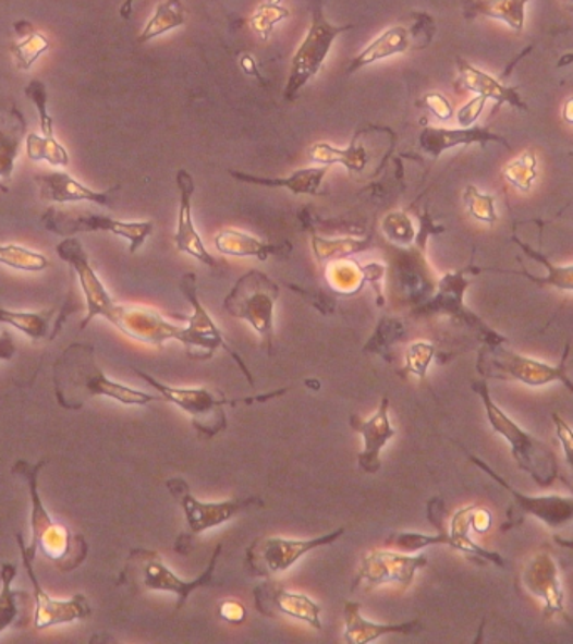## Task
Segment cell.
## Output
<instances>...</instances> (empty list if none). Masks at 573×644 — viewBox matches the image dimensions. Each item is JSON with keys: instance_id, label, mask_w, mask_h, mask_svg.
<instances>
[{"instance_id": "obj_36", "label": "cell", "mask_w": 573, "mask_h": 644, "mask_svg": "<svg viewBox=\"0 0 573 644\" xmlns=\"http://www.w3.org/2000/svg\"><path fill=\"white\" fill-rule=\"evenodd\" d=\"M326 279L332 291L341 295H354L366 284V270L356 260L338 259L327 263Z\"/></svg>"}, {"instance_id": "obj_6", "label": "cell", "mask_w": 573, "mask_h": 644, "mask_svg": "<svg viewBox=\"0 0 573 644\" xmlns=\"http://www.w3.org/2000/svg\"><path fill=\"white\" fill-rule=\"evenodd\" d=\"M280 289L267 274L254 269L244 274L230 289L223 301V309L235 319L245 320L257 335L264 336L267 348L272 350L273 316Z\"/></svg>"}, {"instance_id": "obj_28", "label": "cell", "mask_w": 573, "mask_h": 644, "mask_svg": "<svg viewBox=\"0 0 573 644\" xmlns=\"http://www.w3.org/2000/svg\"><path fill=\"white\" fill-rule=\"evenodd\" d=\"M329 168L326 165L320 167H308L295 170L291 175L282 177V179H266V177L251 175V173H242V171L230 170V175L239 182L251 183V185L266 186V189H283L294 193V195H310L316 197L320 193L324 179L329 173Z\"/></svg>"}, {"instance_id": "obj_29", "label": "cell", "mask_w": 573, "mask_h": 644, "mask_svg": "<svg viewBox=\"0 0 573 644\" xmlns=\"http://www.w3.org/2000/svg\"><path fill=\"white\" fill-rule=\"evenodd\" d=\"M215 248L222 255H232V257H255V259H269L270 255L291 254V244H269L260 241L251 233L242 232L236 229H225L215 235Z\"/></svg>"}, {"instance_id": "obj_11", "label": "cell", "mask_w": 573, "mask_h": 644, "mask_svg": "<svg viewBox=\"0 0 573 644\" xmlns=\"http://www.w3.org/2000/svg\"><path fill=\"white\" fill-rule=\"evenodd\" d=\"M344 532V527L336 528L330 534L313 537V539H286V537H279V535L260 537L248 547L245 564H247L248 572L252 575L273 579L294 568V564H297L302 557L307 556L313 550L330 546V544L341 539Z\"/></svg>"}, {"instance_id": "obj_22", "label": "cell", "mask_w": 573, "mask_h": 644, "mask_svg": "<svg viewBox=\"0 0 573 644\" xmlns=\"http://www.w3.org/2000/svg\"><path fill=\"white\" fill-rule=\"evenodd\" d=\"M176 185L180 192L179 226L173 235L174 247L182 254L192 255L193 259L211 269H218L220 263L205 247L204 239L196 230L193 222V193H195V180L185 168H180L176 173Z\"/></svg>"}, {"instance_id": "obj_43", "label": "cell", "mask_w": 573, "mask_h": 644, "mask_svg": "<svg viewBox=\"0 0 573 644\" xmlns=\"http://www.w3.org/2000/svg\"><path fill=\"white\" fill-rule=\"evenodd\" d=\"M291 11L283 5V0H264L248 19L252 29L264 40L272 36L273 27L289 19Z\"/></svg>"}, {"instance_id": "obj_8", "label": "cell", "mask_w": 573, "mask_h": 644, "mask_svg": "<svg viewBox=\"0 0 573 644\" xmlns=\"http://www.w3.org/2000/svg\"><path fill=\"white\" fill-rule=\"evenodd\" d=\"M220 552H222V544L215 547L214 556H211L207 569L200 575L185 581L164 564L160 554L155 552V550L135 549L127 559V575L135 579L143 590L174 594L179 599V609H182L190 594L195 593L200 587L208 586L214 581L215 568H217Z\"/></svg>"}, {"instance_id": "obj_60", "label": "cell", "mask_w": 573, "mask_h": 644, "mask_svg": "<svg viewBox=\"0 0 573 644\" xmlns=\"http://www.w3.org/2000/svg\"><path fill=\"white\" fill-rule=\"evenodd\" d=\"M565 4H566V8H569L570 11L573 12V0H565Z\"/></svg>"}, {"instance_id": "obj_26", "label": "cell", "mask_w": 573, "mask_h": 644, "mask_svg": "<svg viewBox=\"0 0 573 644\" xmlns=\"http://www.w3.org/2000/svg\"><path fill=\"white\" fill-rule=\"evenodd\" d=\"M423 622L419 619L413 621L398 622V624H386V622H373L361 615L359 603L345 600L344 603V641L349 644H366L379 640L382 636H413L422 633Z\"/></svg>"}, {"instance_id": "obj_25", "label": "cell", "mask_w": 573, "mask_h": 644, "mask_svg": "<svg viewBox=\"0 0 573 644\" xmlns=\"http://www.w3.org/2000/svg\"><path fill=\"white\" fill-rule=\"evenodd\" d=\"M39 185V197L44 202H56V204H70V202H92L99 207H113V193L117 189L108 192H96L89 186L73 179L65 171H51L36 177Z\"/></svg>"}, {"instance_id": "obj_32", "label": "cell", "mask_w": 573, "mask_h": 644, "mask_svg": "<svg viewBox=\"0 0 573 644\" xmlns=\"http://www.w3.org/2000/svg\"><path fill=\"white\" fill-rule=\"evenodd\" d=\"M27 123L15 108L9 117L0 120V179L14 175L15 161L21 154L22 142L26 139Z\"/></svg>"}, {"instance_id": "obj_61", "label": "cell", "mask_w": 573, "mask_h": 644, "mask_svg": "<svg viewBox=\"0 0 573 644\" xmlns=\"http://www.w3.org/2000/svg\"><path fill=\"white\" fill-rule=\"evenodd\" d=\"M572 157H573V154H572Z\"/></svg>"}, {"instance_id": "obj_10", "label": "cell", "mask_w": 573, "mask_h": 644, "mask_svg": "<svg viewBox=\"0 0 573 644\" xmlns=\"http://www.w3.org/2000/svg\"><path fill=\"white\" fill-rule=\"evenodd\" d=\"M135 373L139 378L145 379L153 390L161 394L163 400L170 401L174 406L183 410L202 437L214 438L225 432L229 426L225 406L235 403V401L227 400L223 394L215 393L208 388H176V386L167 385V382L153 378L151 375L139 372V369H135Z\"/></svg>"}, {"instance_id": "obj_35", "label": "cell", "mask_w": 573, "mask_h": 644, "mask_svg": "<svg viewBox=\"0 0 573 644\" xmlns=\"http://www.w3.org/2000/svg\"><path fill=\"white\" fill-rule=\"evenodd\" d=\"M186 14L180 0H163L155 9V14L151 15L145 29L138 36L139 45H145L149 40L157 39L163 34L171 33V31L179 29L185 24Z\"/></svg>"}, {"instance_id": "obj_17", "label": "cell", "mask_w": 573, "mask_h": 644, "mask_svg": "<svg viewBox=\"0 0 573 644\" xmlns=\"http://www.w3.org/2000/svg\"><path fill=\"white\" fill-rule=\"evenodd\" d=\"M432 33H435V23L426 14L417 15L413 26L389 27L349 62L348 73H357V71L370 66L374 62L385 61V59L392 58V56L404 54L411 49H422V40L429 45Z\"/></svg>"}, {"instance_id": "obj_59", "label": "cell", "mask_w": 573, "mask_h": 644, "mask_svg": "<svg viewBox=\"0 0 573 644\" xmlns=\"http://www.w3.org/2000/svg\"><path fill=\"white\" fill-rule=\"evenodd\" d=\"M563 120L566 123L573 124V98H570L569 101L565 102L563 106Z\"/></svg>"}, {"instance_id": "obj_16", "label": "cell", "mask_w": 573, "mask_h": 644, "mask_svg": "<svg viewBox=\"0 0 573 644\" xmlns=\"http://www.w3.org/2000/svg\"><path fill=\"white\" fill-rule=\"evenodd\" d=\"M167 487L185 512L186 524H188L192 535L220 527L251 507L264 506L260 497L223 500V502H202L193 496L183 478H171L167 482Z\"/></svg>"}, {"instance_id": "obj_5", "label": "cell", "mask_w": 573, "mask_h": 644, "mask_svg": "<svg viewBox=\"0 0 573 644\" xmlns=\"http://www.w3.org/2000/svg\"><path fill=\"white\" fill-rule=\"evenodd\" d=\"M470 462L475 463L481 472L488 475L495 484L500 485L507 494L512 496L513 506L510 512V524H520L523 519L535 518L540 521L545 527L550 528L553 534V539L559 546L573 549V497L563 496H525L522 491L516 490L515 487L504 481L501 475H498L487 462H483L478 457L466 452Z\"/></svg>"}, {"instance_id": "obj_9", "label": "cell", "mask_w": 573, "mask_h": 644, "mask_svg": "<svg viewBox=\"0 0 573 644\" xmlns=\"http://www.w3.org/2000/svg\"><path fill=\"white\" fill-rule=\"evenodd\" d=\"M196 289H198L196 274H183L182 279H180V291L185 294L186 301H188L193 309L188 325L185 326V339L182 342L185 350L188 351V356L192 360L205 361L210 360L217 351H225L235 361L240 372L244 373L245 378L248 379V385L254 386V376H252L247 363H245L244 357L229 347V342L223 338V332L220 331L214 317L205 309L204 304L198 299Z\"/></svg>"}, {"instance_id": "obj_30", "label": "cell", "mask_w": 573, "mask_h": 644, "mask_svg": "<svg viewBox=\"0 0 573 644\" xmlns=\"http://www.w3.org/2000/svg\"><path fill=\"white\" fill-rule=\"evenodd\" d=\"M475 506L463 507V509L454 512L453 519H451L450 531V547L451 549L458 550V552L466 554V556L475 557L481 562H488V564L497 566V568H504L503 556L495 552V550L485 549V547L476 544L475 540L470 537V531H472V518Z\"/></svg>"}, {"instance_id": "obj_46", "label": "cell", "mask_w": 573, "mask_h": 644, "mask_svg": "<svg viewBox=\"0 0 573 644\" xmlns=\"http://www.w3.org/2000/svg\"><path fill=\"white\" fill-rule=\"evenodd\" d=\"M51 49V40L44 34L33 31L29 36L24 37L21 42L12 46V56H14L15 64L19 70L29 71L34 62Z\"/></svg>"}, {"instance_id": "obj_7", "label": "cell", "mask_w": 573, "mask_h": 644, "mask_svg": "<svg viewBox=\"0 0 573 644\" xmlns=\"http://www.w3.org/2000/svg\"><path fill=\"white\" fill-rule=\"evenodd\" d=\"M351 29L354 26H332L324 15L322 0H313V23L292 58L291 73L283 89L286 101H294L305 84L320 73L336 39Z\"/></svg>"}, {"instance_id": "obj_53", "label": "cell", "mask_w": 573, "mask_h": 644, "mask_svg": "<svg viewBox=\"0 0 573 644\" xmlns=\"http://www.w3.org/2000/svg\"><path fill=\"white\" fill-rule=\"evenodd\" d=\"M487 101L488 99L483 98V96H475L472 101L466 102L463 108H460V111L456 113V120L458 123H460V127H472L473 124L478 121V118L481 117Z\"/></svg>"}, {"instance_id": "obj_13", "label": "cell", "mask_w": 573, "mask_h": 644, "mask_svg": "<svg viewBox=\"0 0 573 644\" xmlns=\"http://www.w3.org/2000/svg\"><path fill=\"white\" fill-rule=\"evenodd\" d=\"M42 226L61 238H74L77 233H114L130 242L131 254H136L145 245L146 239L155 230L151 220L145 222H123L99 214H74V211L48 210Z\"/></svg>"}, {"instance_id": "obj_55", "label": "cell", "mask_w": 573, "mask_h": 644, "mask_svg": "<svg viewBox=\"0 0 573 644\" xmlns=\"http://www.w3.org/2000/svg\"><path fill=\"white\" fill-rule=\"evenodd\" d=\"M472 528L476 534H485L491 528V513L485 507L475 506L472 518Z\"/></svg>"}, {"instance_id": "obj_50", "label": "cell", "mask_w": 573, "mask_h": 644, "mask_svg": "<svg viewBox=\"0 0 573 644\" xmlns=\"http://www.w3.org/2000/svg\"><path fill=\"white\" fill-rule=\"evenodd\" d=\"M403 332L404 329L400 320L382 319L379 323L378 329L374 332L373 338L367 342L366 351L381 354L382 351L391 347L392 342L398 341L403 336Z\"/></svg>"}, {"instance_id": "obj_34", "label": "cell", "mask_w": 573, "mask_h": 644, "mask_svg": "<svg viewBox=\"0 0 573 644\" xmlns=\"http://www.w3.org/2000/svg\"><path fill=\"white\" fill-rule=\"evenodd\" d=\"M308 160L326 165V167L342 165L351 173H354V171L361 173L366 168L367 161H369V154H367L364 146L356 145L354 142L348 148H339V146L330 145V143L320 142L308 149Z\"/></svg>"}, {"instance_id": "obj_42", "label": "cell", "mask_w": 573, "mask_h": 644, "mask_svg": "<svg viewBox=\"0 0 573 644\" xmlns=\"http://www.w3.org/2000/svg\"><path fill=\"white\" fill-rule=\"evenodd\" d=\"M451 540L448 532L439 528L438 534H419V532H394L386 539V546L401 552H417L432 546H448Z\"/></svg>"}, {"instance_id": "obj_27", "label": "cell", "mask_w": 573, "mask_h": 644, "mask_svg": "<svg viewBox=\"0 0 573 644\" xmlns=\"http://www.w3.org/2000/svg\"><path fill=\"white\" fill-rule=\"evenodd\" d=\"M458 74H460V84L466 92L475 93L476 96H483L488 101H495L498 106L510 105L515 110L528 111V106L522 99L519 86H507L500 81L495 80L490 74L470 64L465 59H458Z\"/></svg>"}, {"instance_id": "obj_33", "label": "cell", "mask_w": 573, "mask_h": 644, "mask_svg": "<svg viewBox=\"0 0 573 644\" xmlns=\"http://www.w3.org/2000/svg\"><path fill=\"white\" fill-rule=\"evenodd\" d=\"M513 241L516 242V245H519L531 259H534L535 263L541 264V266L547 269V276H532V274L525 272V270L510 272V270L487 269V272L515 274V276L525 277V279L534 282V284L541 285V288H553L559 289V291L573 292V264H569V266H556V264L550 263L544 254L535 251L531 245H526L525 242L520 241V239L513 238Z\"/></svg>"}, {"instance_id": "obj_24", "label": "cell", "mask_w": 573, "mask_h": 644, "mask_svg": "<svg viewBox=\"0 0 573 644\" xmlns=\"http://www.w3.org/2000/svg\"><path fill=\"white\" fill-rule=\"evenodd\" d=\"M495 142L510 148L509 139L498 133L491 132L490 127L472 126V127H436L426 126L419 135V148L425 151L432 160H438L441 155L447 154L450 149L458 148V146H470L479 143V145H487V143Z\"/></svg>"}, {"instance_id": "obj_45", "label": "cell", "mask_w": 573, "mask_h": 644, "mask_svg": "<svg viewBox=\"0 0 573 644\" xmlns=\"http://www.w3.org/2000/svg\"><path fill=\"white\" fill-rule=\"evenodd\" d=\"M386 239L400 247L410 248L416 241V229L406 211H391L381 222Z\"/></svg>"}, {"instance_id": "obj_56", "label": "cell", "mask_w": 573, "mask_h": 644, "mask_svg": "<svg viewBox=\"0 0 573 644\" xmlns=\"http://www.w3.org/2000/svg\"><path fill=\"white\" fill-rule=\"evenodd\" d=\"M239 66L240 70L244 71V74H247V76H254L257 77L258 81H264V76H261L260 70H258L257 61H255L254 56L248 54V52H244V54L240 56Z\"/></svg>"}, {"instance_id": "obj_1", "label": "cell", "mask_w": 573, "mask_h": 644, "mask_svg": "<svg viewBox=\"0 0 573 644\" xmlns=\"http://www.w3.org/2000/svg\"><path fill=\"white\" fill-rule=\"evenodd\" d=\"M54 388L59 403L65 408L83 406L93 398H109L124 406H146L163 400L161 394L146 393L109 379L96 363L95 348L87 344H71L56 361Z\"/></svg>"}, {"instance_id": "obj_18", "label": "cell", "mask_w": 573, "mask_h": 644, "mask_svg": "<svg viewBox=\"0 0 573 644\" xmlns=\"http://www.w3.org/2000/svg\"><path fill=\"white\" fill-rule=\"evenodd\" d=\"M109 323L127 338L149 347L163 348L167 342H183L185 339V326L173 325L153 307L118 304Z\"/></svg>"}, {"instance_id": "obj_44", "label": "cell", "mask_w": 573, "mask_h": 644, "mask_svg": "<svg viewBox=\"0 0 573 644\" xmlns=\"http://www.w3.org/2000/svg\"><path fill=\"white\" fill-rule=\"evenodd\" d=\"M503 177L520 192H528L538 177L537 157H534L531 151H525L503 168Z\"/></svg>"}, {"instance_id": "obj_40", "label": "cell", "mask_w": 573, "mask_h": 644, "mask_svg": "<svg viewBox=\"0 0 573 644\" xmlns=\"http://www.w3.org/2000/svg\"><path fill=\"white\" fill-rule=\"evenodd\" d=\"M15 575H17V566L4 562L0 568V583H2V590H0V633H4L17 619V597L22 596V593L12 590Z\"/></svg>"}, {"instance_id": "obj_57", "label": "cell", "mask_w": 573, "mask_h": 644, "mask_svg": "<svg viewBox=\"0 0 573 644\" xmlns=\"http://www.w3.org/2000/svg\"><path fill=\"white\" fill-rule=\"evenodd\" d=\"M15 351H17V348H15V341L14 338H12L11 332H2V336H0V361L12 360V357H14Z\"/></svg>"}, {"instance_id": "obj_37", "label": "cell", "mask_w": 573, "mask_h": 644, "mask_svg": "<svg viewBox=\"0 0 573 644\" xmlns=\"http://www.w3.org/2000/svg\"><path fill=\"white\" fill-rule=\"evenodd\" d=\"M314 255L319 263H332V260L348 259L349 255L359 254L373 247L370 239H324L313 235L310 239Z\"/></svg>"}, {"instance_id": "obj_14", "label": "cell", "mask_w": 573, "mask_h": 644, "mask_svg": "<svg viewBox=\"0 0 573 644\" xmlns=\"http://www.w3.org/2000/svg\"><path fill=\"white\" fill-rule=\"evenodd\" d=\"M56 254L59 255V259L73 267L77 281H80L87 311L81 329L86 328L95 317H105L108 323L113 319L118 303L111 297L108 289L105 288L98 274H96L95 267L92 266V260H89V255L84 251L80 239L64 238V241L56 245Z\"/></svg>"}, {"instance_id": "obj_20", "label": "cell", "mask_w": 573, "mask_h": 644, "mask_svg": "<svg viewBox=\"0 0 573 644\" xmlns=\"http://www.w3.org/2000/svg\"><path fill=\"white\" fill-rule=\"evenodd\" d=\"M255 608L266 618L285 616L304 622L316 631H322V608L313 597L302 593H292L273 579H267L266 583L258 584L254 590Z\"/></svg>"}, {"instance_id": "obj_15", "label": "cell", "mask_w": 573, "mask_h": 644, "mask_svg": "<svg viewBox=\"0 0 573 644\" xmlns=\"http://www.w3.org/2000/svg\"><path fill=\"white\" fill-rule=\"evenodd\" d=\"M426 566H428V557L425 554L410 556L401 550L374 549L363 557L352 590L361 584L367 591L385 584H398L403 590H407L413 584L416 572L425 569Z\"/></svg>"}, {"instance_id": "obj_58", "label": "cell", "mask_w": 573, "mask_h": 644, "mask_svg": "<svg viewBox=\"0 0 573 644\" xmlns=\"http://www.w3.org/2000/svg\"><path fill=\"white\" fill-rule=\"evenodd\" d=\"M133 5H135V0H124L123 5L120 8V15L123 19H130L131 14H133Z\"/></svg>"}, {"instance_id": "obj_2", "label": "cell", "mask_w": 573, "mask_h": 644, "mask_svg": "<svg viewBox=\"0 0 573 644\" xmlns=\"http://www.w3.org/2000/svg\"><path fill=\"white\" fill-rule=\"evenodd\" d=\"M473 391L481 400L488 423L495 434L500 435L510 445L513 460L520 470L531 475L532 481L541 488H550L557 481L562 478L560 472V460L556 448L547 441L535 437L531 432L519 425L509 413L503 412L488 390L487 381H475L472 385Z\"/></svg>"}, {"instance_id": "obj_51", "label": "cell", "mask_w": 573, "mask_h": 644, "mask_svg": "<svg viewBox=\"0 0 573 644\" xmlns=\"http://www.w3.org/2000/svg\"><path fill=\"white\" fill-rule=\"evenodd\" d=\"M422 102L428 108L429 113L435 114L438 120L450 121L454 117L453 105L441 93H428Z\"/></svg>"}, {"instance_id": "obj_47", "label": "cell", "mask_w": 573, "mask_h": 644, "mask_svg": "<svg viewBox=\"0 0 573 644\" xmlns=\"http://www.w3.org/2000/svg\"><path fill=\"white\" fill-rule=\"evenodd\" d=\"M463 202H465L466 211L478 222L490 223V226L498 222L497 201L493 195L479 192L475 185H468L463 193Z\"/></svg>"}, {"instance_id": "obj_48", "label": "cell", "mask_w": 573, "mask_h": 644, "mask_svg": "<svg viewBox=\"0 0 573 644\" xmlns=\"http://www.w3.org/2000/svg\"><path fill=\"white\" fill-rule=\"evenodd\" d=\"M436 356V348L432 347L431 342L416 341L407 348L406 353V366L403 372L407 375H414L416 378H426L429 366H431L432 360Z\"/></svg>"}, {"instance_id": "obj_31", "label": "cell", "mask_w": 573, "mask_h": 644, "mask_svg": "<svg viewBox=\"0 0 573 644\" xmlns=\"http://www.w3.org/2000/svg\"><path fill=\"white\" fill-rule=\"evenodd\" d=\"M532 0H465L466 19L488 17L509 24L516 33L525 29V9Z\"/></svg>"}, {"instance_id": "obj_54", "label": "cell", "mask_w": 573, "mask_h": 644, "mask_svg": "<svg viewBox=\"0 0 573 644\" xmlns=\"http://www.w3.org/2000/svg\"><path fill=\"white\" fill-rule=\"evenodd\" d=\"M245 606L235 599H225L220 603V616L229 622H242L245 619Z\"/></svg>"}, {"instance_id": "obj_19", "label": "cell", "mask_w": 573, "mask_h": 644, "mask_svg": "<svg viewBox=\"0 0 573 644\" xmlns=\"http://www.w3.org/2000/svg\"><path fill=\"white\" fill-rule=\"evenodd\" d=\"M520 583L523 590L541 599L544 603L541 615L545 619L562 616L565 621H569L560 568L552 554L540 550L532 556L520 572Z\"/></svg>"}, {"instance_id": "obj_39", "label": "cell", "mask_w": 573, "mask_h": 644, "mask_svg": "<svg viewBox=\"0 0 573 644\" xmlns=\"http://www.w3.org/2000/svg\"><path fill=\"white\" fill-rule=\"evenodd\" d=\"M27 158L33 161H48L52 167H68L70 154L64 145L56 139V136H40L29 133L26 136Z\"/></svg>"}, {"instance_id": "obj_52", "label": "cell", "mask_w": 573, "mask_h": 644, "mask_svg": "<svg viewBox=\"0 0 573 644\" xmlns=\"http://www.w3.org/2000/svg\"><path fill=\"white\" fill-rule=\"evenodd\" d=\"M553 425H556L557 438L563 448V455H565L566 465L573 470V428L559 415L553 413Z\"/></svg>"}, {"instance_id": "obj_21", "label": "cell", "mask_w": 573, "mask_h": 644, "mask_svg": "<svg viewBox=\"0 0 573 644\" xmlns=\"http://www.w3.org/2000/svg\"><path fill=\"white\" fill-rule=\"evenodd\" d=\"M22 554V552H21ZM22 562L26 566L27 575L33 583L34 603V628L36 630H48L59 624H71V622L83 621L92 616V608L86 597L76 594L68 600L52 599L40 586L39 579L34 572L33 559L22 554Z\"/></svg>"}, {"instance_id": "obj_23", "label": "cell", "mask_w": 573, "mask_h": 644, "mask_svg": "<svg viewBox=\"0 0 573 644\" xmlns=\"http://www.w3.org/2000/svg\"><path fill=\"white\" fill-rule=\"evenodd\" d=\"M349 423L364 440L363 452L357 455L359 469L366 474H376L381 470L382 448L398 435V429L389 422L388 398H382L378 410L369 420H361L357 415H351Z\"/></svg>"}, {"instance_id": "obj_41", "label": "cell", "mask_w": 573, "mask_h": 644, "mask_svg": "<svg viewBox=\"0 0 573 644\" xmlns=\"http://www.w3.org/2000/svg\"><path fill=\"white\" fill-rule=\"evenodd\" d=\"M0 264L22 272H42L48 269L49 260L40 252L31 251L22 245H0Z\"/></svg>"}, {"instance_id": "obj_49", "label": "cell", "mask_w": 573, "mask_h": 644, "mask_svg": "<svg viewBox=\"0 0 573 644\" xmlns=\"http://www.w3.org/2000/svg\"><path fill=\"white\" fill-rule=\"evenodd\" d=\"M24 93L36 105L40 120V133L44 136H54V121L48 113V89H46V84L42 81L33 80L27 84Z\"/></svg>"}, {"instance_id": "obj_3", "label": "cell", "mask_w": 573, "mask_h": 644, "mask_svg": "<svg viewBox=\"0 0 573 644\" xmlns=\"http://www.w3.org/2000/svg\"><path fill=\"white\" fill-rule=\"evenodd\" d=\"M44 462L29 465L26 462H19L14 466L17 474L24 475L29 482L31 491V528H33V544L24 546L21 535H17L21 552L26 554L29 559L36 557L37 550L49 561L54 562L62 571H73L83 564L87 557V544L81 535L73 534L64 524H59L49 515L39 496V472Z\"/></svg>"}, {"instance_id": "obj_4", "label": "cell", "mask_w": 573, "mask_h": 644, "mask_svg": "<svg viewBox=\"0 0 573 644\" xmlns=\"http://www.w3.org/2000/svg\"><path fill=\"white\" fill-rule=\"evenodd\" d=\"M566 356L569 348L559 364H548L498 344L479 351L476 369L485 378L522 382L531 388L560 382L573 397V381L566 376Z\"/></svg>"}, {"instance_id": "obj_12", "label": "cell", "mask_w": 573, "mask_h": 644, "mask_svg": "<svg viewBox=\"0 0 573 644\" xmlns=\"http://www.w3.org/2000/svg\"><path fill=\"white\" fill-rule=\"evenodd\" d=\"M466 272L468 269L454 270V272H448L447 276L438 282L436 285L435 294L431 299H428L426 303L417 307L414 311L416 316H431V314H447V316L453 317L456 323L465 325L466 328L472 329L483 342L485 347H498L507 342V338L501 336L500 332L491 329L490 326L476 316L475 313L466 307L465 304V292L470 288V281L466 279Z\"/></svg>"}, {"instance_id": "obj_38", "label": "cell", "mask_w": 573, "mask_h": 644, "mask_svg": "<svg viewBox=\"0 0 573 644\" xmlns=\"http://www.w3.org/2000/svg\"><path fill=\"white\" fill-rule=\"evenodd\" d=\"M54 311H42V313H17V311L2 309L0 307V325H9L17 331L24 332L27 338L34 341L48 338L49 328Z\"/></svg>"}]
</instances>
